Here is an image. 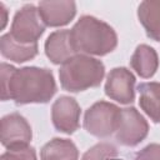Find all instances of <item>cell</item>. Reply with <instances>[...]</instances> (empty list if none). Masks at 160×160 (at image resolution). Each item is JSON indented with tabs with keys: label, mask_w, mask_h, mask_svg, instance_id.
<instances>
[{
	"label": "cell",
	"mask_w": 160,
	"mask_h": 160,
	"mask_svg": "<svg viewBox=\"0 0 160 160\" xmlns=\"http://www.w3.org/2000/svg\"><path fill=\"white\" fill-rule=\"evenodd\" d=\"M56 92V84L51 70L26 66L15 69L1 64V99L14 100L18 105L45 104Z\"/></svg>",
	"instance_id": "6da1fadb"
},
{
	"label": "cell",
	"mask_w": 160,
	"mask_h": 160,
	"mask_svg": "<svg viewBox=\"0 0 160 160\" xmlns=\"http://www.w3.org/2000/svg\"><path fill=\"white\" fill-rule=\"evenodd\" d=\"M70 35L75 51L89 56L108 55L118 45L115 30L105 21L90 15L81 16L70 30Z\"/></svg>",
	"instance_id": "7a4b0ae2"
},
{
	"label": "cell",
	"mask_w": 160,
	"mask_h": 160,
	"mask_svg": "<svg viewBox=\"0 0 160 160\" xmlns=\"http://www.w3.org/2000/svg\"><path fill=\"white\" fill-rule=\"evenodd\" d=\"M104 75V64L85 54H76L62 64L59 70L60 84L64 90L70 92H79L99 86Z\"/></svg>",
	"instance_id": "3957f363"
},
{
	"label": "cell",
	"mask_w": 160,
	"mask_h": 160,
	"mask_svg": "<svg viewBox=\"0 0 160 160\" xmlns=\"http://www.w3.org/2000/svg\"><path fill=\"white\" fill-rule=\"evenodd\" d=\"M121 109L108 101L92 104L84 115L85 130L96 138H109L115 134Z\"/></svg>",
	"instance_id": "277c9868"
},
{
	"label": "cell",
	"mask_w": 160,
	"mask_h": 160,
	"mask_svg": "<svg viewBox=\"0 0 160 160\" xmlns=\"http://www.w3.org/2000/svg\"><path fill=\"white\" fill-rule=\"evenodd\" d=\"M45 26L39 9L32 4H28L15 14L9 34L19 42L38 44V40L44 34Z\"/></svg>",
	"instance_id": "5b68a950"
},
{
	"label": "cell",
	"mask_w": 160,
	"mask_h": 160,
	"mask_svg": "<svg viewBox=\"0 0 160 160\" xmlns=\"http://www.w3.org/2000/svg\"><path fill=\"white\" fill-rule=\"evenodd\" d=\"M149 132V124L135 108H125L120 111L115 139L120 145L136 146Z\"/></svg>",
	"instance_id": "8992f818"
},
{
	"label": "cell",
	"mask_w": 160,
	"mask_h": 160,
	"mask_svg": "<svg viewBox=\"0 0 160 160\" xmlns=\"http://www.w3.org/2000/svg\"><path fill=\"white\" fill-rule=\"evenodd\" d=\"M31 138V126L28 122V120L20 114L12 112L5 115L1 119L0 140L8 150L29 146Z\"/></svg>",
	"instance_id": "52a82bcc"
},
{
	"label": "cell",
	"mask_w": 160,
	"mask_h": 160,
	"mask_svg": "<svg viewBox=\"0 0 160 160\" xmlns=\"http://www.w3.org/2000/svg\"><path fill=\"white\" fill-rule=\"evenodd\" d=\"M105 94L120 104H131L135 99V76L126 68L112 69L105 82Z\"/></svg>",
	"instance_id": "ba28073f"
},
{
	"label": "cell",
	"mask_w": 160,
	"mask_h": 160,
	"mask_svg": "<svg viewBox=\"0 0 160 160\" xmlns=\"http://www.w3.org/2000/svg\"><path fill=\"white\" fill-rule=\"evenodd\" d=\"M52 125L58 131L74 134L80 126V106L74 98L60 96L51 108Z\"/></svg>",
	"instance_id": "9c48e42d"
},
{
	"label": "cell",
	"mask_w": 160,
	"mask_h": 160,
	"mask_svg": "<svg viewBox=\"0 0 160 160\" xmlns=\"http://www.w3.org/2000/svg\"><path fill=\"white\" fill-rule=\"evenodd\" d=\"M38 9L44 24L51 28L69 24L76 14L74 1H40Z\"/></svg>",
	"instance_id": "30bf717a"
},
{
	"label": "cell",
	"mask_w": 160,
	"mask_h": 160,
	"mask_svg": "<svg viewBox=\"0 0 160 160\" xmlns=\"http://www.w3.org/2000/svg\"><path fill=\"white\" fill-rule=\"evenodd\" d=\"M45 54L55 65H62L78 52L74 49L70 30H56L45 41Z\"/></svg>",
	"instance_id": "8fae6325"
},
{
	"label": "cell",
	"mask_w": 160,
	"mask_h": 160,
	"mask_svg": "<svg viewBox=\"0 0 160 160\" xmlns=\"http://www.w3.org/2000/svg\"><path fill=\"white\" fill-rule=\"evenodd\" d=\"M0 52L10 61L25 62L38 55V44L19 42L8 32L0 38Z\"/></svg>",
	"instance_id": "7c38bea8"
},
{
	"label": "cell",
	"mask_w": 160,
	"mask_h": 160,
	"mask_svg": "<svg viewBox=\"0 0 160 160\" xmlns=\"http://www.w3.org/2000/svg\"><path fill=\"white\" fill-rule=\"evenodd\" d=\"M130 65L140 78L149 79L154 76L159 68V56L151 46L141 44L135 49Z\"/></svg>",
	"instance_id": "4fadbf2b"
},
{
	"label": "cell",
	"mask_w": 160,
	"mask_h": 160,
	"mask_svg": "<svg viewBox=\"0 0 160 160\" xmlns=\"http://www.w3.org/2000/svg\"><path fill=\"white\" fill-rule=\"evenodd\" d=\"M138 18L146 35L160 42V0L142 1L138 8Z\"/></svg>",
	"instance_id": "5bb4252c"
},
{
	"label": "cell",
	"mask_w": 160,
	"mask_h": 160,
	"mask_svg": "<svg viewBox=\"0 0 160 160\" xmlns=\"http://www.w3.org/2000/svg\"><path fill=\"white\" fill-rule=\"evenodd\" d=\"M138 90L140 108L154 122L160 124V82H142L138 86Z\"/></svg>",
	"instance_id": "9a60e30c"
},
{
	"label": "cell",
	"mask_w": 160,
	"mask_h": 160,
	"mask_svg": "<svg viewBox=\"0 0 160 160\" xmlns=\"http://www.w3.org/2000/svg\"><path fill=\"white\" fill-rule=\"evenodd\" d=\"M79 151L68 139L55 138L46 142L40 151V160H78Z\"/></svg>",
	"instance_id": "2e32d148"
},
{
	"label": "cell",
	"mask_w": 160,
	"mask_h": 160,
	"mask_svg": "<svg viewBox=\"0 0 160 160\" xmlns=\"http://www.w3.org/2000/svg\"><path fill=\"white\" fill-rule=\"evenodd\" d=\"M82 160H120L118 149L110 142H99L90 148L84 155Z\"/></svg>",
	"instance_id": "e0dca14e"
},
{
	"label": "cell",
	"mask_w": 160,
	"mask_h": 160,
	"mask_svg": "<svg viewBox=\"0 0 160 160\" xmlns=\"http://www.w3.org/2000/svg\"><path fill=\"white\" fill-rule=\"evenodd\" d=\"M0 160H38V159L34 148L24 146L18 149H9L1 155Z\"/></svg>",
	"instance_id": "ac0fdd59"
},
{
	"label": "cell",
	"mask_w": 160,
	"mask_h": 160,
	"mask_svg": "<svg viewBox=\"0 0 160 160\" xmlns=\"http://www.w3.org/2000/svg\"><path fill=\"white\" fill-rule=\"evenodd\" d=\"M134 160H160V144H149L135 155Z\"/></svg>",
	"instance_id": "d6986e66"
},
{
	"label": "cell",
	"mask_w": 160,
	"mask_h": 160,
	"mask_svg": "<svg viewBox=\"0 0 160 160\" xmlns=\"http://www.w3.org/2000/svg\"><path fill=\"white\" fill-rule=\"evenodd\" d=\"M0 8H1V12H2V18H1L2 25H1V29H4V28H5V25H6V21H8V11H6V8H5V5H4V4H1V5H0Z\"/></svg>",
	"instance_id": "ffe728a7"
}]
</instances>
